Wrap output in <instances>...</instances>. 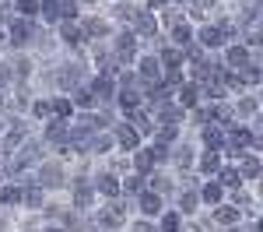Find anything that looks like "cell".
Here are the masks:
<instances>
[{"instance_id":"obj_1","label":"cell","mask_w":263,"mask_h":232,"mask_svg":"<svg viewBox=\"0 0 263 232\" xmlns=\"http://www.w3.org/2000/svg\"><path fill=\"white\" fill-rule=\"evenodd\" d=\"M116 145L126 148V151H137V148H141V130L134 123H120L116 127Z\"/></svg>"},{"instance_id":"obj_2","label":"cell","mask_w":263,"mask_h":232,"mask_svg":"<svg viewBox=\"0 0 263 232\" xmlns=\"http://www.w3.org/2000/svg\"><path fill=\"white\" fill-rule=\"evenodd\" d=\"M137 70H141V78H144V84H147V88H155V84L162 81V67H158V60H155V57H141Z\"/></svg>"},{"instance_id":"obj_3","label":"cell","mask_w":263,"mask_h":232,"mask_svg":"<svg viewBox=\"0 0 263 232\" xmlns=\"http://www.w3.org/2000/svg\"><path fill=\"white\" fill-rule=\"evenodd\" d=\"M134 57H137V39H134V32H123L120 39H116V60L130 63Z\"/></svg>"},{"instance_id":"obj_4","label":"cell","mask_w":263,"mask_h":232,"mask_svg":"<svg viewBox=\"0 0 263 232\" xmlns=\"http://www.w3.org/2000/svg\"><path fill=\"white\" fill-rule=\"evenodd\" d=\"M99 225H102V229H120V225H123V204H120V201L109 204V208L99 215Z\"/></svg>"},{"instance_id":"obj_5","label":"cell","mask_w":263,"mask_h":232,"mask_svg":"<svg viewBox=\"0 0 263 232\" xmlns=\"http://www.w3.org/2000/svg\"><path fill=\"white\" fill-rule=\"evenodd\" d=\"M224 60H228L232 70H246V67H249V49H246V46H228Z\"/></svg>"},{"instance_id":"obj_6","label":"cell","mask_w":263,"mask_h":232,"mask_svg":"<svg viewBox=\"0 0 263 232\" xmlns=\"http://www.w3.org/2000/svg\"><path fill=\"white\" fill-rule=\"evenodd\" d=\"M151 166H155V148H137V155H134V172L151 176Z\"/></svg>"},{"instance_id":"obj_7","label":"cell","mask_w":263,"mask_h":232,"mask_svg":"<svg viewBox=\"0 0 263 232\" xmlns=\"http://www.w3.org/2000/svg\"><path fill=\"white\" fill-rule=\"evenodd\" d=\"M200 42L207 46V49H218V46L224 42V28L221 25H203L200 28Z\"/></svg>"},{"instance_id":"obj_8","label":"cell","mask_w":263,"mask_h":232,"mask_svg":"<svg viewBox=\"0 0 263 232\" xmlns=\"http://www.w3.org/2000/svg\"><path fill=\"white\" fill-rule=\"evenodd\" d=\"M95 190L99 193H105V197H120L123 190H120V180L112 176V172H102L99 180H95Z\"/></svg>"},{"instance_id":"obj_9","label":"cell","mask_w":263,"mask_h":232,"mask_svg":"<svg viewBox=\"0 0 263 232\" xmlns=\"http://www.w3.org/2000/svg\"><path fill=\"white\" fill-rule=\"evenodd\" d=\"M224 141H228V137H224V130L218 123H207V127H203V145H207V148H214V151H218V148H224Z\"/></svg>"},{"instance_id":"obj_10","label":"cell","mask_w":263,"mask_h":232,"mask_svg":"<svg viewBox=\"0 0 263 232\" xmlns=\"http://www.w3.org/2000/svg\"><path fill=\"white\" fill-rule=\"evenodd\" d=\"M260 172L263 169H260V158H256V155H242V158H239V176H242V180H256Z\"/></svg>"},{"instance_id":"obj_11","label":"cell","mask_w":263,"mask_h":232,"mask_svg":"<svg viewBox=\"0 0 263 232\" xmlns=\"http://www.w3.org/2000/svg\"><path fill=\"white\" fill-rule=\"evenodd\" d=\"M200 172H207V176H214V172H221V151H214V148H207L200 158Z\"/></svg>"},{"instance_id":"obj_12","label":"cell","mask_w":263,"mask_h":232,"mask_svg":"<svg viewBox=\"0 0 263 232\" xmlns=\"http://www.w3.org/2000/svg\"><path fill=\"white\" fill-rule=\"evenodd\" d=\"M116 99H120V105H123V109H126V113H134V109L141 105V92H137L134 84H126V88H123V92H120V95H116Z\"/></svg>"},{"instance_id":"obj_13","label":"cell","mask_w":263,"mask_h":232,"mask_svg":"<svg viewBox=\"0 0 263 232\" xmlns=\"http://www.w3.org/2000/svg\"><path fill=\"white\" fill-rule=\"evenodd\" d=\"M214 222H218V225H224V229H232V225L239 222V208H235V204H228V208H221V204H218Z\"/></svg>"},{"instance_id":"obj_14","label":"cell","mask_w":263,"mask_h":232,"mask_svg":"<svg viewBox=\"0 0 263 232\" xmlns=\"http://www.w3.org/2000/svg\"><path fill=\"white\" fill-rule=\"evenodd\" d=\"M155 32H158V21L151 14H137L134 18V35H155Z\"/></svg>"},{"instance_id":"obj_15","label":"cell","mask_w":263,"mask_h":232,"mask_svg":"<svg viewBox=\"0 0 263 232\" xmlns=\"http://www.w3.org/2000/svg\"><path fill=\"white\" fill-rule=\"evenodd\" d=\"M155 113H158V120H162L165 127H172V123H179V120H182V109H179V105H172V102L158 105Z\"/></svg>"},{"instance_id":"obj_16","label":"cell","mask_w":263,"mask_h":232,"mask_svg":"<svg viewBox=\"0 0 263 232\" xmlns=\"http://www.w3.org/2000/svg\"><path fill=\"white\" fill-rule=\"evenodd\" d=\"M39 180H42V187H60V183H63V169L60 166H42L39 169Z\"/></svg>"},{"instance_id":"obj_17","label":"cell","mask_w":263,"mask_h":232,"mask_svg":"<svg viewBox=\"0 0 263 232\" xmlns=\"http://www.w3.org/2000/svg\"><path fill=\"white\" fill-rule=\"evenodd\" d=\"M141 211H144V215H162V193L147 190V193L141 197Z\"/></svg>"},{"instance_id":"obj_18","label":"cell","mask_w":263,"mask_h":232,"mask_svg":"<svg viewBox=\"0 0 263 232\" xmlns=\"http://www.w3.org/2000/svg\"><path fill=\"white\" fill-rule=\"evenodd\" d=\"M28 35H32L28 21L18 18V21H14V28H11V42H14V46H25V42H28Z\"/></svg>"},{"instance_id":"obj_19","label":"cell","mask_w":263,"mask_h":232,"mask_svg":"<svg viewBox=\"0 0 263 232\" xmlns=\"http://www.w3.org/2000/svg\"><path fill=\"white\" fill-rule=\"evenodd\" d=\"M218 183H221L224 190H239L242 176H239V169H221V172H218Z\"/></svg>"},{"instance_id":"obj_20","label":"cell","mask_w":263,"mask_h":232,"mask_svg":"<svg viewBox=\"0 0 263 232\" xmlns=\"http://www.w3.org/2000/svg\"><path fill=\"white\" fill-rule=\"evenodd\" d=\"M221 197H224L221 183H207V187L200 190V201H207V204H221Z\"/></svg>"},{"instance_id":"obj_21","label":"cell","mask_w":263,"mask_h":232,"mask_svg":"<svg viewBox=\"0 0 263 232\" xmlns=\"http://www.w3.org/2000/svg\"><path fill=\"white\" fill-rule=\"evenodd\" d=\"M46 137H49L53 145H63V141H70V137H67V127H63V120H57V123L46 127Z\"/></svg>"},{"instance_id":"obj_22","label":"cell","mask_w":263,"mask_h":232,"mask_svg":"<svg viewBox=\"0 0 263 232\" xmlns=\"http://www.w3.org/2000/svg\"><path fill=\"white\" fill-rule=\"evenodd\" d=\"M91 92H95L99 99H109V95H112V78H109V74L95 78V81H91Z\"/></svg>"},{"instance_id":"obj_23","label":"cell","mask_w":263,"mask_h":232,"mask_svg":"<svg viewBox=\"0 0 263 232\" xmlns=\"http://www.w3.org/2000/svg\"><path fill=\"white\" fill-rule=\"evenodd\" d=\"M91 201H95V190L88 187V183H78V193H74V204H78V208H88Z\"/></svg>"},{"instance_id":"obj_24","label":"cell","mask_w":263,"mask_h":232,"mask_svg":"<svg viewBox=\"0 0 263 232\" xmlns=\"http://www.w3.org/2000/svg\"><path fill=\"white\" fill-rule=\"evenodd\" d=\"M49 113H57V120H67L74 113V105H70V99H53L49 102Z\"/></svg>"},{"instance_id":"obj_25","label":"cell","mask_w":263,"mask_h":232,"mask_svg":"<svg viewBox=\"0 0 263 232\" xmlns=\"http://www.w3.org/2000/svg\"><path fill=\"white\" fill-rule=\"evenodd\" d=\"M162 63H165V67H179V63H182V49L165 46V49H162Z\"/></svg>"},{"instance_id":"obj_26","label":"cell","mask_w":263,"mask_h":232,"mask_svg":"<svg viewBox=\"0 0 263 232\" xmlns=\"http://www.w3.org/2000/svg\"><path fill=\"white\" fill-rule=\"evenodd\" d=\"M105 32H109V25H105L102 18H88L84 21V35H105Z\"/></svg>"},{"instance_id":"obj_27","label":"cell","mask_w":263,"mask_h":232,"mask_svg":"<svg viewBox=\"0 0 263 232\" xmlns=\"http://www.w3.org/2000/svg\"><path fill=\"white\" fill-rule=\"evenodd\" d=\"M63 39H67V42H74V46H78V42H84V28H78L74 21H67V25H63Z\"/></svg>"},{"instance_id":"obj_28","label":"cell","mask_w":263,"mask_h":232,"mask_svg":"<svg viewBox=\"0 0 263 232\" xmlns=\"http://www.w3.org/2000/svg\"><path fill=\"white\" fill-rule=\"evenodd\" d=\"M179 225H182V218L176 211H165L162 215V232H179Z\"/></svg>"},{"instance_id":"obj_29","label":"cell","mask_w":263,"mask_h":232,"mask_svg":"<svg viewBox=\"0 0 263 232\" xmlns=\"http://www.w3.org/2000/svg\"><path fill=\"white\" fill-rule=\"evenodd\" d=\"M197 95H200V88H197V81H193V84H182V92H179V102H182V105H193V102H197Z\"/></svg>"},{"instance_id":"obj_30","label":"cell","mask_w":263,"mask_h":232,"mask_svg":"<svg viewBox=\"0 0 263 232\" xmlns=\"http://www.w3.org/2000/svg\"><path fill=\"white\" fill-rule=\"evenodd\" d=\"M21 201H25L28 208H39V204H42V190H39V187H28V190H21Z\"/></svg>"},{"instance_id":"obj_31","label":"cell","mask_w":263,"mask_h":232,"mask_svg":"<svg viewBox=\"0 0 263 232\" xmlns=\"http://www.w3.org/2000/svg\"><path fill=\"white\" fill-rule=\"evenodd\" d=\"M172 39H176V42H190V39H193V32H190V25H186V21L172 25Z\"/></svg>"},{"instance_id":"obj_32","label":"cell","mask_w":263,"mask_h":232,"mask_svg":"<svg viewBox=\"0 0 263 232\" xmlns=\"http://www.w3.org/2000/svg\"><path fill=\"white\" fill-rule=\"evenodd\" d=\"M74 102L81 105V109H88V105L95 102V92H91V88H78V92H74Z\"/></svg>"},{"instance_id":"obj_33","label":"cell","mask_w":263,"mask_h":232,"mask_svg":"<svg viewBox=\"0 0 263 232\" xmlns=\"http://www.w3.org/2000/svg\"><path fill=\"white\" fill-rule=\"evenodd\" d=\"M42 14H46V21H57L60 18V0H42Z\"/></svg>"},{"instance_id":"obj_34","label":"cell","mask_w":263,"mask_h":232,"mask_svg":"<svg viewBox=\"0 0 263 232\" xmlns=\"http://www.w3.org/2000/svg\"><path fill=\"white\" fill-rule=\"evenodd\" d=\"M235 109H239V116H256V109H260V102L246 95V99H242V102H239V105H235Z\"/></svg>"},{"instance_id":"obj_35","label":"cell","mask_w":263,"mask_h":232,"mask_svg":"<svg viewBox=\"0 0 263 232\" xmlns=\"http://www.w3.org/2000/svg\"><path fill=\"white\" fill-rule=\"evenodd\" d=\"M130 123L137 127V130H141V134H151V120H147V116H144V113H137V109H134V113H130Z\"/></svg>"},{"instance_id":"obj_36","label":"cell","mask_w":263,"mask_h":232,"mask_svg":"<svg viewBox=\"0 0 263 232\" xmlns=\"http://www.w3.org/2000/svg\"><path fill=\"white\" fill-rule=\"evenodd\" d=\"M18 11L25 14V18H32V14H39V11H42V4H39V0H18Z\"/></svg>"},{"instance_id":"obj_37","label":"cell","mask_w":263,"mask_h":232,"mask_svg":"<svg viewBox=\"0 0 263 232\" xmlns=\"http://www.w3.org/2000/svg\"><path fill=\"white\" fill-rule=\"evenodd\" d=\"M120 190H123V193H137V190H141V172H134V176H126V180L120 183Z\"/></svg>"},{"instance_id":"obj_38","label":"cell","mask_w":263,"mask_h":232,"mask_svg":"<svg viewBox=\"0 0 263 232\" xmlns=\"http://www.w3.org/2000/svg\"><path fill=\"white\" fill-rule=\"evenodd\" d=\"M179 208L186 211V215H190V211H197V193H193V190H186V193L179 197Z\"/></svg>"},{"instance_id":"obj_39","label":"cell","mask_w":263,"mask_h":232,"mask_svg":"<svg viewBox=\"0 0 263 232\" xmlns=\"http://www.w3.org/2000/svg\"><path fill=\"white\" fill-rule=\"evenodd\" d=\"M14 201H21V190H14V187H0V204H14Z\"/></svg>"},{"instance_id":"obj_40","label":"cell","mask_w":263,"mask_h":232,"mask_svg":"<svg viewBox=\"0 0 263 232\" xmlns=\"http://www.w3.org/2000/svg\"><path fill=\"white\" fill-rule=\"evenodd\" d=\"M74 14H78V0H60V18L74 21Z\"/></svg>"},{"instance_id":"obj_41","label":"cell","mask_w":263,"mask_h":232,"mask_svg":"<svg viewBox=\"0 0 263 232\" xmlns=\"http://www.w3.org/2000/svg\"><path fill=\"white\" fill-rule=\"evenodd\" d=\"M151 190H155V193H165V190H172L168 176H151Z\"/></svg>"},{"instance_id":"obj_42","label":"cell","mask_w":263,"mask_h":232,"mask_svg":"<svg viewBox=\"0 0 263 232\" xmlns=\"http://www.w3.org/2000/svg\"><path fill=\"white\" fill-rule=\"evenodd\" d=\"M190 162H193V151L182 148V151H179V169H190Z\"/></svg>"},{"instance_id":"obj_43","label":"cell","mask_w":263,"mask_h":232,"mask_svg":"<svg viewBox=\"0 0 263 232\" xmlns=\"http://www.w3.org/2000/svg\"><path fill=\"white\" fill-rule=\"evenodd\" d=\"M32 113H35V116H46V113H49V102H42V99H39V102L32 105Z\"/></svg>"},{"instance_id":"obj_44","label":"cell","mask_w":263,"mask_h":232,"mask_svg":"<svg viewBox=\"0 0 263 232\" xmlns=\"http://www.w3.org/2000/svg\"><path fill=\"white\" fill-rule=\"evenodd\" d=\"M91 148H95V151H105V148H109V137H99V141H91Z\"/></svg>"},{"instance_id":"obj_45","label":"cell","mask_w":263,"mask_h":232,"mask_svg":"<svg viewBox=\"0 0 263 232\" xmlns=\"http://www.w3.org/2000/svg\"><path fill=\"white\" fill-rule=\"evenodd\" d=\"M137 232H155V225H147V222H137Z\"/></svg>"},{"instance_id":"obj_46","label":"cell","mask_w":263,"mask_h":232,"mask_svg":"<svg viewBox=\"0 0 263 232\" xmlns=\"http://www.w3.org/2000/svg\"><path fill=\"white\" fill-rule=\"evenodd\" d=\"M197 4H200V7H214V0H197Z\"/></svg>"},{"instance_id":"obj_47","label":"cell","mask_w":263,"mask_h":232,"mask_svg":"<svg viewBox=\"0 0 263 232\" xmlns=\"http://www.w3.org/2000/svg\"><path fill=\"white\" fill-rule=\"evenodd\" d=\"M147 4H151V7H162V4H165V0H147Z\"/></svg>"},{"instance_id":"obj_48","label":"cell","mask_w":263,"mask_h":232,"mask_svg":"<svg viewBox=\"0 0 263 232\" xmlns=\"http://www.w3.org/2000/svg\"><path fill=\"white\" fill-rule=\"evenodd\" d=\"M42 232H63V229H53V225H49V229H42Z\"/></svg>"},{"instance_id":"obj_49","label":"cell","mask_w":263,"mask_h":232,"mask_svg":"<svg viewBox=\"0 0 263 232\" xmlns=\"http://www.w3.org/2000/svg\"><path fill=\"white\" fill-rule=\"evenodd\" d=\"M256 229H260V232H263V218H260V225H256Z\"/></svg>"},{"instance_id":"obj_50","label":"cell","mask_w":263,"mask_h":232,"mask_svg":"<svg viewBox=\"0 0 263 232\" xmlns=\"http://www.w3.org/2000/svg\"><path fill=\"white\" fill-rule=\"evenodd\" d=\"M176 4H186V0H176Z\"/></svg>"}]
</instances>
